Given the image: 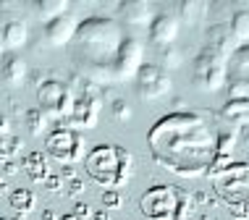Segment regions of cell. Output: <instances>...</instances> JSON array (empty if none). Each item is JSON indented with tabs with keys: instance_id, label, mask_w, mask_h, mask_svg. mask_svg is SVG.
<instances>
[{
	"instance_id": "cell-1",
	"label": "cell",
	"mask_w": 249,
	"mask_h": 220,
	"mask_svg": "<svg viewBox=\"0 0 249 220\" xmlns=\"http://www.w3.org/2000/svg\"><path fill=\"white\" fill-rule=\"evenodd\" d=\"M147 139L155 160L178 176H197L215 155V136L210 126L194 113H173L158 121Z\"/></svg>"
},
{
	"instance_id": "cell-2",
	"label": "cell",
	"mask_w": 249,
	"mask_h": 220,
	"mask_svg": "<svg viewBox=\"0 0 249 220\" xmlns=\"http://www.w3.org/2000/svg\"><path fill=\"white\" fill-rule=\"evenodd\" d=\"M126 26L110 16H87L73 37L71 61L87 82L116 84V61L124 48Z\"/></svg>"
},
{
	"instance_id": "cell-3",
	"label": "cell",
	"mask_w": 249,
	"mask_h": 220,
	"mask_svg": "<svg viewBox=\"0 0 249 220\" xmlns=\"http://www.w3.org/2000/svg\"><path fill=\"white\" fill-rule=\"evenodd\" d=\"M87 170L92 178H97L105 186H121L131 176V155L121 147H97L87 157Z\"/></svg>"
},
{
	"instance_id": "cell-4",
	"label": "cell",
	"mask_w": 249,
	"mask_h": 220,
	"mask_svg": "<svg viewBox=\"0 0 249 220\" xmlns=\"http://www.w3.org/2000/svg\"><path fill=\"white\" fill-rule=\"evenodd\" d=\"M192 82L199 92H218L228 84V61L218 52L202 48L192 66Z\"/></svg>"
},
{
	"instance_id": "cell-5",
	"label": "cell",
	"mask_w": 249,
	"mask_h": 220,
	"mask_svg": "<svg viewBox=\"0 0 249 220\" xmlns=\"http://www.w3.org/2000/svg\"><path fill=\"white\" fill-rule=\"evenodd\" d=\"M73 105H76V95L71 92L69 84L58 82V79H48L37 89V108L48 118L58 121V118H71Z\"/></svg>"
},
{
	"instance_id": "cell-6",
	"label": "cell",
	"mask_w": 249,
	"mask_h": 220,
	"mask_svg": "<svg viewBox=\"0 0 249 220\" xmlns=\"http://www.w3.org/2000/svg\"><path fill=\"white\" fill-rule=\"evenodd\" d=\"M134 92L142 100H160L171 92V76L160 63H144L134 79Z\"/></svg>"
},
{
	"instance_id": "cell-7",
	"label": "cell",
	"mask_w": 249,
	"mask_h": 220,
	"mask_svg": "<svg viewBox=\"0 0 249 220\" xmlns=\"http://www.w3.org/2000/svg\"><path fill=\"white\" fill-rule=\"evenodd\" d=\"M226 86L231 100H249V45H241L231 55Z\"/></svg>"
},
{
	"instance_id": "cell-8",
	"label": "cell",
	"mask_w": 249,
	"mask_h": 220,
	"mask_svg": "<svg viewBox=\"0 0 249 220\" xmlns=\"http://www.w3.org/2000/svg\"><path fill=\"white\" fill-rule=\"evenodd\" d=\"M48 152L60 163H79L84 155V139L71 129H60L48 139Z\"/></svg>"
},
{
	"instance_id": "cell-9",
	"label": "cell",
	"mask_w": 249,
	"mask_h": 220,
	"mask_svg": "<svg viewBox=\"0 0 249 220\" xmlns=\"http://www.w3.org/2000/svg\"><path fill=\"white\" fill-rule=\"evenodd\" d=\"M144 61V45L139 42L134 34L126 37L124 48L118 52V61H116V82H129V79H137L139 68H142Z\"/></svg>"
},
{
	"instance_id": "cell-10",
	"label": "cell",
	"mask_w": 249,
	"mask_h": 220,
	"mask_svg": "<svg viewBox=\"0 0 249 220\" xmlns=\"http://www.w3.org/2000/svg\"><path fill=\"white\" fill-rule=\"evenodd\" d=\"M139 207L150 220H160V218H171L176 212V191L171 186H155L142 197Z\"/></svg>"
},
{
	"instance_id": "cell-11",
	"label": "cell",
	"mask_w": 249,
	"mask_h": 220,
	"mask_svg": "<svg viewBox=\"0 0 249 220\" xmlns=\"http://www.w3.org/2000/svg\"><path fill=\"white\" fill-rule=\"evenodd\" d=\"M79 18L73 16V13H63V16L53 18V21L45 24L42 34H45V42L50 45V48H66L69 42H73V37H76L79 32Z\"/></svg>"
},
{
	"instance_id": "cell-12",
	"label": "cell",
	"mask_w": 249,
	"mask_h": 220,
	"mask_svg": "<svg viewBox=\"0 0 249 220\" xmlns=\"http://www.w3.org/2000/svg\"><path fill=\"white\" fill-rule=\"evenodd\" d=\"M118 16L124 26H131V29H150L158 11L150 0H126V3L118 5Z\"/></svg>"
},
{
	"instance_id": "cell-13",
	"label": "cell",
	"mask_w": 249,
	"mask_h": 220,
	"mask_svg": "<svg viewBox=\"0 0 249 220\" xmlns=\"http://www.w3.org/2000/svg\"><path fill=\"white\" fill-rule=\"evenodd\" d=\"M205 48L218 52V55H223L226 61H231V55L241 48V45L236 42V37H233V32L228 24H210L205 32Z\"/></svg>"
},
{
	"instance_id": "cell-14",
	"label": "cell",
	"mask_w": 249,
	"mask_h": 220,
	"mask_svg": "<svg viewBox=\"0 0 249 220\" xmlns=\"http://www.w3.org/2000/svg\"><path fill=\"white\" fill-rule=\"evenodd\" d=\"M178 16L173 11H158V16H155V21L152 26L147 32H150V42H155L158 48H171L173 45V39L178 37Z\"/></svg>"
},
{
	"instance_id": "cell-15",
	"label": "cell",
	"mask_w": 249,
	"mask_h": 220,
	"mask_svg": "<svg viewBox=\"0 0 249 220\" xmlns=\"http://www.w3.org/2000/svg\"><path fill=\"white\" fill-rule=\"evenodd\" d=\"M29 39V26H26L24 18H5L3 21V32H0V48H3V55L5 52H16L21 50Z\"/></svg>"
},
{
	"instance_id": "cell-16",
	"label": "cell",
	"mask_w": 249,
	"mask_h": 220,
	"mask_svg": "<svg viewBox=\"0 0 249 220\" xmlns=\"http://www.w3.org/2000/svg\"><path fill=\"white\" fill-rule=\"evenodd\" d=\"M100 108H103V102L92 92L76 97V105H73V113H71V123L79 126V129H92L100 118Z\"/></svg>"
},
{
	"instance_id": "cell-17",
	"label": "cell",
	"mask_w": 249,
	"mask_h": 220,
	"mask_svg": "<svg viewBox=\"0 0 249 220\" xmlns=\"http://www.w3.org/2000/svg\"><path fill=\"white\" fill-rule=\"evenodd\" d=\"M0 73H3V84L5 86H21L29 76V66L18 52H5L3 55V66H0Z\"/></svg>"
},
{
	"instance_id": "cell-18",
	"label": "cell",
	"mask_w": 249,
	"mask_h": 220,
	"mask_svg": "<svg viewBox=\"0 0 249 220\" xmlns=\"http://www.w3.org/2000/svg\"><path fill=\"white\" fill-rule=\"evenodd\" d=\"M210 5L213 3H205V0H181V3L173 5V13L178 16V21H184L186 26H194L202 18L210 16Z\"/></svg>"
},
{
	"instance_id": "cell-19",
	"label": "cell",
	"mask_w": 249,
	"mask_h": 220,
	"mask_svg": "<svg viewBox=\"0 0 249 220\" xmlns=\"http://www.w3.org/2000/svg\"><path fill=\"white\" fill-rule=\"evenodd\" d=\"M32 11H35L37 16L48 24V21H53V18L69 13L71 3H69V0H35V3H32Z\"/></svg>"
},
{
	"instance_id": "cell-20",
	"label": "cell",
	"mask_w": 249,
	"mask_h": 220,
	"mask_svg": "<svg viewBox=\"0 0 249 220\" xmlns=\"http://www.w3.org/2000/svg\"><path fill=\"white\" fill-rule=\"evenodd\" d=\"M228 26H231V32H233V37H236L239 45H249V5H241V8L233 13V18Z\"/></svg>"
},
{
	"instance_id": "cell-21",
	"label": "cell",
	"mask_w": 249,
	"mask_h": 220,
	"mask_svg": "<svg viewBox=\"0 0 249 220\" xmlns=\"http://www.w3.org/2000/svg\"><path fill=\"white\" fill-rule=\"evenodd\" d=\"M223 116L236 126H249V100H231Z\"/></svg>"
},
{
	"instance_id": "cell-22",
	"label": "cell",
	"mask_w": 249,
	"mask_h": 220,
	"mask_svg": "<svg viewBox=\"0 0 249 220\" xmlns=\"http://www.w3.org/2000/svg\"><path fill=\"white\" fill-rule=\"evenodd\" d=\"M11 207L18 212V215H29L35 210V194L29 189H16L11 194Z\"/></svg>"
},
{
	"instance_id": "cell-23",
	"label": "cell",
	"mask_w": 249,
	"mask_h": 220,
	"mask_svg": "<svg viewBox=\"0 0 249 220\" xmlns=\"http://www.w3.org/2000/svg\"><path fill=\"white\" fill-rule=\"evenodd\" d=\"M45 123H48V116H45L39 108L26 113V129H29L32 136H39V134H42V131H45Z\"/></svg>"
},
{
	"instance_id": "cell-24",
	"label": "cell",
	"mask_w": 249,
	"mask_h": 220,
	"mask_svg": "<svg viewBox=\"0 0 249 220\" xmlns=\"http://www.w3.org/2000/svg\"><path fill=\"white\" fill-rule=\"evenodd\" d=\"M113 116H116L118 121H129V118H131V108L124 102V100H116V102H113Z\"/></svg>"
},
{
	"instance_id": "cell-25",
	"label": "cell",
	"mask_w": 249,
	"mask_h": 220,
	"mask_svg": "<svg viewBox=\"0 0 249 220\" xmlns=\"http://www.w3.org/2000/svg\"><path fill=\"white\" fill-rule=\"evenodd\" d=\"M181 63V52L173 50V48H165V55H163V68L168 66V68H173V66Z\"/></svg>"
},
{
	"instance_id": "cell-26",
	"label": "cell",
	"mask_w": 249,
	"mask_h": 220,
	"mask_svg": "<svg viewBox=\"0 0 249 220\" xmlns=\"http://www.w3.org/2000/svg\"><path fill=\"white\" fill-rule=\"evenodd\" d=\"M103 204H105L107 210H110V207H118V204H124V199H121V194H118L116 189H110V191H105V194H103Z\"/></svg>"
},
{
	"instance_id": "cell-27",
	"label": "cell",
	"mask_w": 249,
	"mask_h": 220,
	"mask_svg": "<svg viewBox=\"0 0 249 220\" xmlns=\"http://www.w3.org/2000/svg\"><path fill=\"white\" fill-rule=\"evenodd\" d=\"M29 173H32V176H37V173H39V176H45V160L39 155L29 157Z\"/></svg>"
},
{
	"instance_id": "cell-28",
	"label": "cell",
	"mask_w": 249,
	"mask_h": 220,
	"mask_svg": "<svg viewBox=\"0 0 249 220\" xmlns=\"http://www.w3.org/2000/svg\"><path fill=\"white\" fill-rule=\"evenodd\" d=\"M60 220H84V218H79L76 212H73V215H66V218H60Z\"/></svg>"
},
{
	"instance_id": "cell-29",
	"label": "cell",
	"mask_w": 249,
	"mask_h": 220,
	"mask_svg": "<svg viewBox=\"0 0 249 220\" xmlns=\"http://www.w3.org/2000/svg\"><path fill=\"white\" fill-rule=\"evenodd\" d=\"M160 220H176V218H173V215H171V218H160Z\"/></svg>"
},
{
	"instance_id": "cell-30",
	"label": "cell",
	"mask_w": 249,
	"mask_h": 220,
	"mask_svg": "<svg viewBox=\"0 0 249 220\" xmlns=\"http://www.w3.org/2000/svg\"><path fill=\"white\" fill-rule=\"evenodd\" d=\"M13 220H21V218H13Z\"/></svg>"
}]
</instances>
